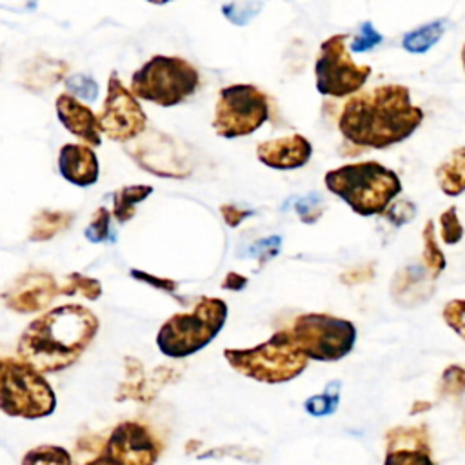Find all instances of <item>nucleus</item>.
Here are the masks:
<instances>
[{"label":"nucleus","mask_w":465,"mask_h":465,"mask_svg":"<svg viewBox=\"0 0 465 465\" xmlns=\"http://www.w3.org/2000/svg\"><path fill=\"white\" fill-rule=\"evenodd\" d=\"M421 120L423 111L411 102L409 87L389 84L351 96L338 129L354 145L385 149L409 138Z\"/></svg>","instance_id":"f257e3e1"},{"label":"nucleus","mask_w":465,"mask_h":465,"mask_svg":"<svg viewBox=\"0 0 465 465\" xmlns=\"http://www.w3.org/2000/svg\"><path fill=\"white\" fill-rule=\"evenodd\" d=\"M94 312L78 303L56 305L33 320L18 340V356L38 372L71 367L98 332Z\"/></svg>","instance_id":"f03ea898"},{"label":"nucleus","mask_w":465,"mask_h":465,"mask_svg":"<svg viewBox=\"0 0 465 465\" xmlns=\"http://www.w3.org/2000/svg\"><path fill=\"white\" fill-rule=\"evenodd\" d=\"M325 187L361 216L381 214L401 191L398 174L378 162H356L329 171Z\"/></svg>","instance_id":"7ed1b4c3"},{"label":"nucleus","mask_w":465,"mask_h":465,"mask_svg":"<svg viewBox=\"0 0 465 465\" xmlns=\"http://www.w3.org/2000/svg\"><path fill=\"white\" fill-rule=\"evenodd\" d=\"M227 320V303L202 296L193 311L173 314L158 331L156 345L169 358H185L209 345Z\"/></svg>","instance_id":"20e7f679"},{"label":"nucleus","mask_w":465,"mask_h":465,"mask_svg":"<svg viewBox=\"0 0 465 465\" xmlns=\"http://www.w3.org/2000/svg\"><path fill=\"white\" fill-rule=\"evenodd\" d=\"M223 356L236 372L262 383L291 381L305 371L309 361L289 331H278L256 347L225 349Z\"/></svg>","instance_id":"39448f33"},{"label":"nucleus","mask_w":465,"mask_h":465,"mask_svg":"<svg viewBox=\"0 0 465 465\" xmlns=\"http://www.w3.org/2000/svg\"><path fill=\"white\" fill-rule=\"evenodd\" d=\"M54 409V391L42 372L22 360H0V411L4 414L38 420L53 414Z\"/></svg>","instance_id":"423d86ee"},{"label":"nucleus","mask_w":465,"mask_h":465,"mask_svg":"<svg viewBox=\"0 0 465 465\" xmlns=\"http://www.w3.org/2000/svg\"><path fill=\"white\" fill-rule=\"evenodd\" d=\"M198 85L200 74L187 60L156 54L134 71L129 91L134 98L171 107L187 100Z\"/></svg>","instance_id":"0eeeda50"},{"label":"nucleus","mask_w":465,"mask_h":465,"mask_svg":"<svg viewBox=\"0 0 465 465\" xmlns=\"http://www.w3.org/2000/svg\"><path fill=\"white\" fill-rule=\"evenodd\" d=\"M292 341L307 360L336 361L356 343V327L345 318L323 312L302 314L289 329Z\"/></svg>","instance_id":"6e6552de"},{"label":"nucleus","mask_w":465,"mask_h":465,"mask_svg":"<svg viewBox=\"0 0 465 465\" xmlns=\"http://www.w3.org/2000/svg\"><path fill=\"white\" fill-rule=\"evenodd\" d=\"M269 118V98L251 84L220 89L213 127L218 136L238 138L260 129Z\"/></svg>","instance_id":"1a4fd4ad"},{"label":"nucleus","mask_w":465,"mask_h":465,"mask_svg":"<svg viewBox=\"0 0 465 465\" xmlns=\"http://www.w3.org/2000/svg\"><path fill=\"white\" fill-rule=\"evenodd\" d=\"M347 35H332L322 42L314 64L316 89L327 96H347L363 87L372 69L358 65L347 53Z\"/></svg>","instance_id":"9d476101"},{"label":"nucleus","mask_w":465,"mask_h":465,"mask_svg":"<svg viewBox=\"0 0 465 465\" xmlns=\"http://www.w3.org/2000/svg\"><path fill=\"white\" fill-rule=\"evenodd\" d=\"M98 122L102 133L113 142H129L143 133L147 125L143 109L114 71L107 80V96Z\"/></svg>","instance_id":"9b49d317"},{"label":"nucleus","mask_w":465,"mask_h":465,"mask_svg":"<svg viewBox=\"0 0 465 465\" xmlns=\"http://www.w3.org/2000/svg\"><path fill=\"white\" fill-rule=\"evenodd\" d=\"M102 454L118 465H156L162 443L138 421H122L107 436Z\"/></svg>","instance_id":"f8f14e48"},{"label":"nucleus","mask_w":465,"mask_h":465,"mask_svg":"<svg viewBox=\"0 0 465 465\" xmlns=\"http://www.w3.org/2000/svg\"><path fill=\"white\" fill-rule=\"evenodd\" d=\"M60 294L56 280L49 272L31 271L15 280L13 287L2 294L4 303L16 312H36Z\"/></svg>","instance_id":"ddd939ff"},{"label":"nucleus","mask_w":465,"mask_h":465,"mask_svg":"<svg viewBox=\"0 0 465 465\" xmlns=\"http://www.w3.org/2000/svg\"><path fill=\"white\" fill-rule=\"evenodd\" d=\"M312 154L311 142L302 134H289L283 138L262 142L256 147L258 160L278 171H291L305 165Z\"/></svg>","instance_id":"4468645a"},{"label":"nucleus","mask_w":465,"mask_h":465,"mask_svg":"<svg viewBox=\"0 0 465 465\" xmlns=\"http://www.w3.org/2000/svg\"><path fill=\"white\" fill-rule=\"evenodd\" d=\"M173 369L160 367L151 376L145 374L142 363L134 358H125V378L118 387L116 400H134L140 403H149L156 392L169 381Z\"/></svg>","instance_id":"2eb2a0df"},{"label":"nucleus","mask_w":465,"mask_h":465,"mask_svg":"<svg viewBox=\"0 0 465 465\" xmlns=\"http://www.w3.org/2000/svg\"><path fill=\"white\" fill-rule=\"evenodd\" d=\"M56 114L62 125L80 140H84L89 145H100L102 143V129L98 116L82 102H78L69 93H62L56 98Z\"/></svg>","instance_id":"dca6fc26"},{"label":"nucleus","mask_w":465,"mask_h":465,"mask_svg":"<svg viewBox=\"0 0 465 465\" xmlns=\"http://www.w3.org/2000/svg\"><path fill=\"white\" fill-rule=\"evenodd\" d=\"M60 174L78 187H89L96 183L100 174L96 153L82 143H65L58 153Z\"/></svg>","instance_id":"f3484780"},{"label":"nucleus","mask_w":465,"mask_h":465,"mask_svg":"<svg viewBox=\"0 0 465 465\" xmlns=\"http://www.w3.org/2000/svg\"><path fill=\"white\" fill-rule=\"evenodd\" d=\"M436 182L449 196H458L465 191V147H456L436 167Z\"/></svg>","instance_id":"a211bd4d"},{"label":"nucleus","mask_w":465,"mask_h":465,"mask_svg":"<svg viewBox=\"0 0 465 465\" xmlns=\"http://www.w3.org/2000/svg\"><path fill=\"white\" fill-rule=\"evenodd\" d=\"M387 452L392 450H420L430 454L429 432L423 425L418 427H394L385 436Z\"/></svg>","instance_id":"6ab92c4d"},{"label":"nucleus","mask_w":465,"mask_h":465,"mask_svg":"<svg viewBox=\"0 0 465 465\" xmlns=\"http://www.w3.org/2000/svg\"><path fill=\"white\" fill-rule=\"evenodd\" d=\"M74 214L67 211H51L44 209L36 213L31 220V232L29 240L31 242H45L56 236L58 232L65 231L73 223Z\"/></svg>","instance_id":"aec40b11"},{"label":"nucleus","mask_w":465,"mask_h":465,"mask_svg":"<svg viewBox=\"0 0 465 465\" xmlns=\"http://www.w3.org/2000/svg\"><path fill=\"white\" fill-rule=\"evenodd\" d=\"M153 193L151 185H125L113 194V214L116 222L125 223L134 216L136 205Z\"/></svg>","instance_id":"412c9836"},{"label":"nucleus","mask_w":465,"mask_h":465,"mask_svg":"<svg viewBox=\"0 0 465 465\" xmlns=\"http://www.w3.org/2000/svg\"><path fill=\"white\" fill-rule=\"evenodd\" d=\"M445 33V20H434L430 24H425L414 31L405 33L401 45L405 51L414 53V54H421L425 51H429Z\"/></svg>","instance_id":"4be33fe9"},{"label":"nucleus","mask_w":465,"mask_h":465,"mask_svg":"<svg viewBox=\"0 0 465 465\" xmlns=\"http://www.w3.org/2000/svg\"><path fill=\"white\" fill-rule=\"evenodd\" d=\"M67 71V64L60 62V60H51V58H44V60H36L29 65V71L25 73L27 82L25 85H35V87H49L54 82L62 80L64 73Z\"/></svg>","instance_id":"5701e85b"},{"label":"nucleus","mask_w":465,"mask_h":465,"mask_svg":"<svg viewBox=\"0 0 465 465\" xmlns=\"http://www.w3.org/2000/svg\"><path fill=\"white\" fill-rule=\"evenodd\" d=\"M20 465H73V456L60 445L42 443L29 449Z\"/></svg>","instance_id":"b1692460"},{"label":"nucleus","mask_w":465,"mask_h":465,"mask_svg":"<svg viewBox=\"0 0 465 465\" xmlns=\"http://www.w3.org/2000/svg\"><path fill=\"white\" fill-rule=\"evenodd\" d=\"M421 238H423V262L427 265V271L430 272V278H438L441 274V271L445 269V254L441 252V249L436 243L432 220L425 222Z\"/></svg>","instance_id":"393cba45"},{"label":"nucleus","mask_w":465,"mask_h":465,"mask_svg":"<svg viewBox=\"0 0 465 465\" xmlns=\"http://www.w3.org/2000/svg\"><path fill=\"white\" fill-rule=\"evenodd\" d=\"M340 381L334 380L331 381L325 391L322 394L311 396L305 400L303 407L311 416H329L336 411L338 403H340Z\"/></svg>","instance_id":"a878e982"},{"label":"nucleus","mask_w":465,"mask_h":465,"mask_svg":"<svg viewBox=\"0 0 465 465\" xmlns=\"http://www.w3.org/2000/svg\"><path fill=\"white\" fill-rule=\"evenodd\" d=\"M60 294H67V296L80 294L93 302L102 296V283L96 278L84 276L80 272H71L65 276V282L60 287Z\"/></svg>","instance_id":"bb28decb"},{"label":"nucleus","mask_w":465,"mask_h":465,"mask_svg":"<svg viewBox=\"0 0 465 465\" xmlns=\"http://www.w3.org/2000/svg\"><path fill=\"white\" fill-rule=\"evenodd\" d=\"M65 89L69 93H73L71 96H78V98L87 100V102H94L98 98V84L94 82L93 76L84 74V73L71 74L65 80Z\"/></svg>","instance_id":"cd10ccee"},{"label":"nucleus","mask_w":465,"mask_h":465,"mask_svg":"<svg viewBox=\"0 0 465 465\" xmlns=\"http://www.w3.org/2000/svg\"><path fill=\"white\" fill-rule=\"evenodd\" d=\"M465 391V369L450 365L443 371L438 385L440 396H460Z\"/></svg>","instance_id":"c85d7f7f"},{"label":"nucleus","mask_w":465,"mask_h":465,"mask_svg":"<svg viewBox=\"0 0 465 465\" xmlns=\"http://www.w3.org/2000/svg\"><path fill=\"white\" fill-rule=\"evenodd\" d=\"M294 211L298 213V216L303 223H314L323 214L325 203L320 194L312 193V194H305V196L298 198L294 203Z\"/></svg>","instance_id":"c756f323"},{"label":"nucleus","mask_w":465,"mask_h":465,"mask_svg":"<svg viewBox=\"0 0 465 465\" xmlns=\"http://www.w3.org/2000/svg\"><path fill=\"white\" fill-rule=\"evenodd\" d=\"M440 225H441V238L445 243L454 245L463 238V225L458 218V211L454 205L441 213Z\"/></svg>","instance_id":"7c9ffc66"},{"label":"nucleus","mask_w":465,"mask_h":465,"mask_svg":"<svg viewBox=\"0 0 465 465\" xmlns=\"http://www.w3.org/2000/svg\"><path fill=\"white\" fill-rule=\"evenodd\" d=\"M109 211L105 207H98L93 214V220L91 223L87 225L85 229V238L91 242V243H104L109 240Z\"/></svg>","instance_id":"2f4dec72"},{"label":"nucleus","mask_w":465,"mask_h":465,"mask_svg":"<svg viewBox=\"0 0 465 465\" xmlns=\"http://www.w3.org/2000/svg\"><path fill=\"white\" fill-rule=\"evenodd\" d=\"M445 323L465 340V300H452L443 307Z\"/></svg>","instance_id":"473e14b6"},{"label":"nucleus","mask_w":465,"mask_h":465,"mask_svg":"<svg viewBox=\"0 0 465 465\" xmlns=\"http://www.w3.org/2000/svg\"><path fill=\"white\" fill-rule=\"evenodd\" d=\"M383 465H434L430 454L420 450H392L385 452Z\"/></svg>","instance_id":"72a5a7b5"},{"label":"nucleus","mask_w":465,"mask_h":465,"mask_svg":"<svg viewBox=\"0 0 465 465\" xmlns=\"http://www.w3.org/2000/svg\"><path fill=\"white\" fill-rule=\"evenodd\" d=\"M258 9H262V4H254V2H234L222 7L223 15L236 25L247 24V20H251Z\"/></svg>","instance_id":"f704fd0d"},{"label":"nucleus","mask_w":465,"mask_h":465,"mask_svg":"<svg viewBox=\"0 0 465 465\" xmlns=\"http://www.w3.org/2000/svg\"><path fill=\"white\" fill-rule=\"evenodd\" d=\"M381 40H383V36L374 29L372 22H363L361 29H360V35L351 44V49L354 53H363V51H369V49L376 47Z\"/></svg>","instance_id":"c9c22d12"},{"label":"nucleus","mask_w":465,"mask_h":465,"mask_svg":"<svg viewBox=\"0 0 465 465\" xmlns=\"http://www.w3.org/2000/svg\"><path fill=\"white\" fill-rule=\"evenodd\" d=\"M416 209L411 202L407 200H401V202H396V203H391L387 209H385V216L394 223V225H403L405 222H409L412 216H414Z\"/></svg>","instance_id":"e433bc0d"},{"label":"nucleus","mask_w":465,"mask_h":465,"mask_svg":"<svg viewBox=\"0 0 465 465\" xmlns=\"http://www.w3.org/2000/svg\"><path fill=\"white\" fill-rule=\"evenodd\" d=\"M131 276L136 278V280H142V282H145V283H149V285H154V287H158V289H162V291H165V292H171V294L176 291V282L167 280V278H156V276L147 274V272L138 271V269H133V271H131Z\"/></svg>","instance_id":"4c0bfd02"},{"label":"nucleus","mask_w":465,"mask_h":465,"mask_svg":"<svg viewBox=\"0 0 465 465\" xmlns=\"http://www.w3.org/2000/svg\"><path fill=\"white\" fill-rule=\"evenodd\" d=\"M220 211H222V214H223V220H225L231 227H236L245 216H249V214L252 213V211H243V209H240V207L234 205V203L222 205Z\"/></svg>","instance_id":"58836bf2"},{"label":"nucleus","mask_w":465,"mask_h":465,"mask_svg":"<svg viewBox=\"0 0 465 465\" xmlns=\"http://www.w3.org/2000/svg\"><path fill=\"white\" fill-rule=\"evenodd\" d=\"M245 283H247V280H245L242 274L229 272V274H227V278L222 282V287L231 289V291H240Z\"/></svg>","instance_id":"ea45409f"},{"label":"nucleus","mask_w":465,"mask_h":465,"mask_svg":"<svg viewBox=\"0 0 465 465\" xmlns=\"http://www.w3.org/2000/svg\"><path fill=\"white\" fill-rule=\"evenodd\" d=\"M85 465H118V463H114V461H113V460H109L107 456L100 454L98 458H93V460H89Z\"/></svg>","instance_id":"a19ab883"},{"label":"nucleus","mask_w":465,"mask_h":465,"mask_svg":"<svg viewBox=\"0 0 465 465\" xmlns=\"http://www.w3.org/2000/svg\"><path fill=\"white\" fill-rule=\"evenodd\" d=\"M461 64H463V69H465V44L461 47Z\"/></svg>","instance_id":"79ce46f5"}]
</instances>
